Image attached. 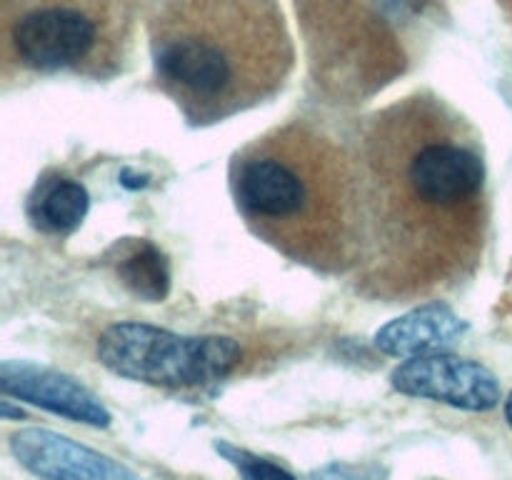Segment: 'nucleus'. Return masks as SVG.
Instances as JSON below:
<instances>
[{
	"mask_svg": "<svg viewBox=\"0 0 512 480\" xmlns=\"http://www.w3.org/2000/svg\"><path fill=\"white\" fill-rule=\"evenodd\" d=\"M355 170L358 260L378 293H430L470 273L488 225L485 160L448 103L413 95L373 115Z\"/></svg>",
	"mask_w": 512,
	"mask_h": 480,
	"instance_id": "1",
	"label": "nucleus"
},
{
	"mask_svg": "<svg viewBox=\"0 0 512 480\" xmlns=\"http://www.w3.org/2000/svg\"><path fill=\"white\" fill-rule=\"evenodd\" d=\"M240 215L260 240L295 263L343 270L360 255L355 158L305 125L253 140L233 163Z\"/></svg>",
	"mask_w": 512,
	"mask_h": 480,
	"instance_id": "2",
	"label": "nucleus"
},
{
	"mask_svg": "<svg viewBox=\"0 0 512 480\" xmlns=\"http://www.w3.org/2000/svg\"><path fill=\"white\" fill-rule=\"evenodd\" d=\"M160 88L193 123L263 103L290 68L275 0H175L153 28Z\"/></svg>",
	"mask_w": 512,
	"mask_h": 480,
	"instance_id": "3",
	"label": "nucleus"
},
{
	"mask_svg": "<svg viewBox=\"0 0 512 480\" xmlns=\"http://www.w3.org/2000/svg\"><path fill=\"white\" fill-rule=\"evenodd\" d=\"M98 358L110 373L160 388H198L228 378L240 363L233 338L178 335L148 323H115L98 340Z\"/></svg>",
	"mask_w": 512,
	"mask_h": 480,
	"instance_id": "4",
	"label": "nucleus"
},
{
	"mask_svg": "<svg viewBox=\"0 0 512 480\" xmlns=\"http://www.w3.org/2000/svg\"><path fill=\"white\" fill-rule=\"evenodd\" d=\"M3 25L23 68L53 73L100 60L115 18L110 0H3Z\"/></svg>",
	"mask_w": 512,
	"mask_h": 480,
	"instance_id": "5",
	"label": "nucleus"
},
{
	"mask_svg": "<svg viewBox=\"0 0 512 480\" xmlns=\"http://www.w3.org/2000/svg\"><path fill=\"white\" fill-rule=\"evenodd\" d=\"M393 388L410 398L433 400L470 413L493 410L503 398L500 380L483 363L450 353L405 360L393 373Z\"/></svg>",
	"mask_w": 512,
	"mask_h": 480,
	"instance_id": "6",
	"label": "nucleus"
},
{
	"mask_svg": "<svg viewBox=\"0 0 512 480\" xmlns=\"http://www.w3.org/2000/svg\"><path fill=\"white\" fill-rule=\"evenodd\" d=\"M10 453L40 480H145L120 460L48 428L13 433Z\"/></svg>",
	"mask_w": 512,
	"mask_h": 480,
	"instance_id": "7",
	"label": "nucleus"
},
{
	"mask_svg": "<svg viewBox=\"0 0 512 480\" xmlns=\"http://www.w3.org/2000/svg\"><path fill=\"white\" fill-rule=\"evenodd\" d=\"M0 390L5 398L38 405L48 413L90 425V428H108L113 420L98 395L73 375L28 363V360H5L0 365Z\"/></svg>",
	"mask_w": 512,
	"mask_h": 480,
	"instance_id": "8",
	"label": "nucleus"
},
{
	"mask_svg": "<svg viewBox=\"0 0 512 480\" xmlns=\"http://www.w3.org/2000/svg\"><path fill=\"white\" fill-rule=\"evenodd\" d=\"M468 325L453 313L445 303H428L400 318L390 320L388 325L375 333V345L385 355L393 358H420V355L445 353Z\"/></svg>",
	"mask_w": 512,
	"mask_h": 480,
	"instance_id": "9",
	"label": "nucleus"
},
{
	"mask_svg": "<svg viewBox=\"0 0 512 480\" xmlns=\"http://www.w3.org/2000/svg\"><path fill=\"white\" fill-rule=\"evenodd\" d=\"M88 208L90 195L78 180L50 178L40 180L30 200V218L45 233H70L83 223Z\"/></svg>",
	"mask_w": 512,
	"mask_h": 480,
	"instance_id": "10",
	"label": "nucleus"
},
{
	"mask_svg": "<svg viewBox=\"0 0 512 480\" xmlns=\"http://www.w3.org/2000/svg\"><path fill=\"white\" fill-rule=\"evenodd\" d=\"M120 283L148 303H160L170 290V268L165 255L148 240H135L115 260Z\"/></svg>",
	"mask_w": 512,
	"mask_h": 480,
	"instance_id": "11",
	"label": "nucleus"
},
{
	"mask_svg": "<svg viewBox=\"0 0 512 480\" xmlns=\"http://www.w3.org/2000/svg\"><path fill=\"white\" fill-rule=\"evenodd\" d=\"M215 450L238 470L240 480H295V475L288 473L283 465L273 463L268 458H260V455L238 448V445L228 443V440H218Z\"/></svg>",
	"mask_w": 512,
	"mask_h": 480,
	"instance_id": "12",
	"label": "nucleus"
},
{
	"mask_svg": "<svg viewBox=\"0 0 512 480\" xmlns=\"http://www.w3.org/2000/svg\"><path fill=\"white\" fill-rule=\"evenodd\" d=\"M308 480H388V470L380 465L333 463L315 470Z\"/></svg>",
	"mask_w": 512,
	"mask_h": 480,
	"instance_id": "13",
	"label": "nucleus"
},
{
	"mask_svg": "<svg viewBox=\"0 0 512 480\" xmlns=\"http://www.w3.org/2000/svg\"><path fill=\"white\" fill-rule=\"evenodd\" d=\"M0 413H3V420H13V418H23V410H15L13 405H10V400H3V405H0Z\"/></svg>",
	"mask_w": 512,
	"mask_h": 480,
	"instance_id": "14",
	"label": "nucleus"
},
{
	"mask_svg": "<svg viewBox=\"0 0 512 480\" xmlns=\"http://www.w3.org/2000/svg\"><path fill=\"white\" fill-rule=\"evenodd\" d=\"M505 418H508V423H510V428H512V393H510V398L505 400Z\"/></svg>",
	"mask_w": 512,
	"mask_h": 480,
	"instance_id": "15",
	"label": "nucleus"
}]
</instances>
